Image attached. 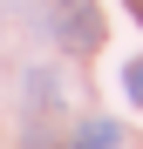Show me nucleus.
Returning <instances> with one entry per match:
<instances>
[{
  "mask_svg": "<svg viewBox=\"0 0 143 149\" xmlns=\"http://www.w3.org/2000/svg\"><path fill=\"white\" fill-rule=\"evenodd\" d=\"M48 34H55L68 54H95V47L109 41L102 0H48Z\"/></svg>",
  "mask_w": 143,
  "mask_h": 149,
  "instance_id": "obj_1",
  "label": "nucleus"
},
{
  "mask_svg": "<svg viewBox=\"0 0 143 149\" xmlns=\"http://www.w3.org/2000/svg\"><path fill=\"white\" fill-rule=\"evenodd\" d=\"M68 149H123V129L109 115H89V122H75V142Z\"/></svg>",
  "mask_w": 143,
  "mask_h": 149,
  "instance_id": "obj_2",
  "label": "nucleus"
},
{
  "mask_svg": "<svg viewBox=\"0 0 143 149\" xmlns=\"http://www.w3.org/2000/svg\"><path fill=\"white\" fill-rule=\"evenodd\" d=\"M27 95H34L41 109H55L68 88H61V74H55V68H27Z\"/></svg>",
  "mask_w": 143,
  "mask_h": 149,
  "instance_id": "obj_3",
  "label": "nucleus"
},
{
  "mask_svg": "<svg viewBox=\"0 0 143 149\" xmlns=\"http://www.w3.org/2000/svg\"><path fill=\"white\" fill-rule=\"evenodd\" d=\"M123 95H130V102H136V109H143V54H136V61H130V68H123Z\"/></svg>",
  "mask_w": 143,
  "mask_h": 149,
  "instance_id": "obj_4",
  "label": "nucleus"
},
{
  "mask_svg": "<svg viewBox=\"0 0 143 149\" xmlns=\"http://www.w3.org/2000/svg\"><path fill=\"white\" fill-rule=\"evenodd\" d=\"M130 14H136V20H143V0H130Z\"/></svg>",
  "mask_w": 143,
  "mask_h": 149,
  "instance_id": "obj_5",
  "label": "nucleus"
}]
</instances>
